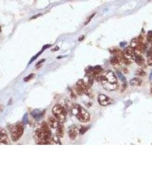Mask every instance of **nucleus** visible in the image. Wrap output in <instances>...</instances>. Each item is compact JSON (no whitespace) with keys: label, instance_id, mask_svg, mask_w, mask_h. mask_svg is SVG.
Listing matches in <instances>:
<instances>
[{"label":"nucleus","instance_id":"f704fd0d","mask_svg":"<svg viewBox=\"0 0 152 171\" xmlns=\"http://www.w3.org/2000/svg\"><path fill=\"white\" fill-rule=\"evenodd\" d=\"M0 31H1V28H0Z\"/></svg>","mask_w":152,"mask_h":171},{"label":"nucleus","instance_id":"f3484780","mask_svg":"<svg viewBox=\"0 0 152 171\" xmlns=\"http://www.w3.org/2000/svg\"><path fill=\"white\" fill-rule=\"evenodd\" d=\"M110 62L112 63V64L113 66H114L115 67H117L120 65V62L119 60V59L118 58V57L116 56L112 57L110 59Z\"/></svg>","mask_w":152,"mask_h":171},{"label":"nucleus","instance_id":"dca6fc26","mask_svg":"<svg viewBox=\"0 0 152 171\" xmlns=\"http://www.w3.org/2000/svg\"><path fill=\"white\" fill-rule=\"evenodd\" d=\"M141 84V81L137 78H135L132 79L130 81V85L132 86H140Z\"/></svg>","mask_w":152,"mask_h":171},{"label":"nucleus","instance_id":"0eeeda50","mask_svg":"<svg viewBox=\"0 0 152 171\" xmlns=\"http://www.w3.org/2000/svg\"><path fill=\"white\" fill-rule=\"evenodd\" d=\"M144 44L140 39L134 38L131 42V47L134 50L135 55H141L144 50Z\"/></svg>","mask_w":152,"mask_h":171},{"label":"nucleus","instance_id":"473e14b6","mask_svg":"<svg viewBox=\"0 0 152 171\" xmlns=\"http://www.w3.org/2000/svg\"><path fill=\"white\" fill-rule=\"evenodd\" d=\"M3 109V107L0 105V111H2Z\"/></svg>","mask_w":152,"mask_h":171},{"label":"nucleus","instance_id":"412c9836","mask_svg":"<svg viewBox=\"0 0 152 171\" xmlns=\"http://www.w3.org/2000/svg\"><path fill=\"white\" fill-rule=\"evenodd\" d=\"M22 121L23 123L25 124H27L28 123V114H25L24 116H23V119H22Z\"/></svg>","mask_w":152,"mask_h":171},{"label":"nucleus","instance_id":"b1692460","mask_svg":"<svg viewBox=\"0 0 152 171\" xmlns=\"http://www.w3.org/2000/svg\"><path fill=\"white\" fill-rule=\"evenodd\" d=\"M95 13H93V14H91V16L87 19V21L85 22V25H87L88 24H89V22H90V21H91V19L94 17V16H95Z\"/></svg>","mask_w":152,"mask_h":171},{"label":"nucleus","instance_id":"6ab92c4d","mask_svg":"<svg viewBox=\"0 0 152 171\" xmlns=\"http://www.w3.org/2000/svg\"><path fill=\"white\" fill-rule=\"evenodd\" d=\"M117 75H118V77H119L120 80L121 82H123V83H125V82H126V78H125V76L122 74V73H121L120 72V71H117Z\"/></svg>","mask_w":152,"mask_h":171},{"label":"nucleus","instance_id":"7c9ffc66","mask_svg":"<svg viewBox=\"0 0 152 171\" xmlns=\"http://www.w3.org/2000/svg\"><path fill=\"white\" fill-rule=\"evenodd\" d=\"M84 38V36H83V35H82V36H81V37L78 38V41H81Z\"/></svg>","mask_w":152,"mask_h":171},{"label":"nucleus","instance_id":"2f4dec72","mask_svg":"<svg viewBox=\"0 0 152 171\" xmlns=\"http://www.w3.org/2000/svg\"><path fill=\"white\" fill-rule=\"evenodd\" d=\"M149 79H150L151 81H152V71L151 74H150V76H149Z\"/></svg>","mask_w":152,"mask_h":171},{"label":"nucleus","instance_id":"423d86ee","mask_svg":"<svg viewBox=\"0 0 152 171\" xmlns=\"http://www.w3.org/2000/svg\"><path fill=\"white\" fill-rule=\"evenodd\" d=\"M122 54H123V60L125 63L129 64L134 61L135 54H134V50L131 46L126 48L124 50Z\"/></svg>","mask_w":152,"mask_h":171},{"label":"nucleus","instance_id":"393cba45","mask_svg":"<svg viewBox=\"0 0 152 171\" xmlns=\"http://www.w3.org/2000/svg\"><path fill=\"white\" fill-rule=\"evenodd\" d=\"M88 130V128H87V127H81V128L80 130V134H84L86 132V131Z\"/></svg>","mask_w":152,"mask_h":171},{"label":"nucleus","instance_id":"20e7f679","mask_svg":"<svg viewBox=\"0 0 152 171\" xmlns=\"http://www.w3.org/2000/svg\"><path fill=\"white\" fill-rule=\"evenodd\" d=\"M11 138L13 142L18 140L22 135L24 132V125L21 123H17L10 128Z\"/></svg>","mask_w":152,"mask_h":171},{"label":"nucleus","instance_id":"a878e982","mask_svg":"<svg viewBox=\"0 0 152 171\" xmlns=\"http://www.w3.org/2000/svg\"><path fill=\"white\" fill-rule=\"evenodd\" d=\"M42 52H43V50H42V51H41V52H39V53H38V54H37L36 56H35L34 57H33V58L31 59V61H30V62H29V63H31V62H32L33 61H34V60H35V59L37 58V57H38V56H40V54H41L42 53Z\"/></svg>","mask_w":152,"mask_h":171},{"label":"nucleus","instance_id":"c756f323","mask_svg":"<svg viewBox=\"0 0 152 171\" xmlns=\"http://www.w3.org/2000/svg\"><path fill=\"white\" fill-rule=\"evenodd\" d=\"M45 61V59H42V60H40V61H39L38 63H37V65H39V64H40L41 63H42L43 62H44Z\"/></svg>","mask_w":152,"mask_h":171},{"label":"nucleus","instance_id":"ddd939ff","mask_svg":"<svg viewBox=\"0 0 152 171\" xmlns=\"http://www.w3.org/2000/svg\"><path fill=\"white\" fill-rule=\"evenodd\" d=\"M44 112L41 111L40 110L38 109H35L34 110H33L31 113V115H32V116L35 119V120H40L41 119L42 116H44Z\"/></svg>","mask_w":152,"mask_h":171},{"label":"nucleus","instance_id":"2eb2a0df","mask_svg":"<svg viewBox=\"0 0 152 171\" xmlns=\"http://www.w3.org/2000/svg\"><path fill=\"white\" fill-rule=\"evenodd\" d=\"M134 61L138 64L142 65L144 64V59L141 56V55H135Z\"/></svg>","mask_w":152,"mask_h":171},{"label":"nucleus","instance_id":"6e6552de","mask_svg":"<svg viewBox=\"0 0 152 171\" xmlns=\"http://www.w3.org/2000/svg\"><path fill=\"white\" fill-rule=\"evenodd\" d=\"M77 90L78 94H85L87 95L91 94L89 87L82 79L79 80L77 83Z\"/></svg>","mask_w":152,"mask_h":171},{"label":"nucleus","instance_id":"1a4fd4ad","mask_svg":"<svg viewBox=\"0 0 152 171\" xmlns=\"http://www.w3.org/2000/svg\"><path fill=\"white\" fill-rule=\"evenodd\" d=\"M113 100L104 94H100L98 97V102L102 106H106L113 103Z\"/></svg>","mask_w":152,"mask_h":171},{"label":"nucleus","instance_id":"9b49d317","mask_svg":"<svg viewBox=\"0 0 152 171\" xmlns=\"http://www.w3.org/2000/svg\"><path fill=\"white\" fill-rule=\"evenodd\" d=\"M77 134H78V130L75 126L73 125L70 127L69 130L68 132V135H69V138L71 140H74L76 138Z\"/></svg>","mask_w":152,"mask_h":171},{"label":"nucleus","instance_id":"4468645a","mask_svg":"<svg viewBox=\"0 0 152 171\" xmlns=\"http://www.w3.org/2000/svg\"><path fill=\"white\" fill-rule=\"evenodd\" d=\"M49 123L50 126L53 128H57L59 126V121L55 117H53V116L49 117Z\"/></svg>","mask_w":152,"mask_h":171},{"label":"nucleus","instance_id":"7ed1b4c3","mask_svg":"<svg viewBox=\"0 0 152 171\" xmlns=\"http://www.w3.org/2000/svg\"><path fill=\"white\" fill-rule=\"evenodd\" d=\"M72 113L77 119L83 123L88 122L91 119V116L83 107L80 105H76L72 110Z\"/></svg>","mask_w":152,"mask_h":171},{"label":"nucleus","instance_id":"c9c22d12","mask_svg":"<svg viewBox=\"0 0 152 171\" xmlns=\"http://www.w3.org/2000/svg\"><path fill=\"white\" fill-rule=\"evenodd\" d=\"M0 143H1V142H0Z\"/></svg>","mask_w":152,"mask_h":171},{"label":"nucleus","instance_id":"f257e3e1","mask_svg":"<svg viewBox=\"0 0 152 171\" xmlns=\"http://www.w3.org/2000/svg\"><path fill=\"white\" fill-rule=\"evenodd\" d=\"M101 83L103 88L108 91H114L118 87L117 79L113 72L110 70H108L102 74Z\"/></svg>","mask_w":152,"mask_h":171},{"label":"nucleus","instance_id":"39448f33","mask_svg":"<svg viewBox=\"0 0 152 171\" xmlns=\"http://www.w3.org/2000/svg\"><path fill=\"white\" fill-rule=\"evenodd\" d=\"M53 114L55 117L60 121H63L66 116V112L65 109L61 105H56L53 108Z\"/></svg>","mask_w":152,"mask_h":171},{"label":"nucleus","instance_id":"72a5a7b5","mask_svg":"<svg viewBox=\"0 0 152 171\" xmlns=\"http://www.w3.org/2000/svg\"><path fill=\"white\" fill-rule=\"evenodd\" d=\"M151 93H152V85H151Z\"/></svg>","mask_w":152,"mask_h":171},{"label":"nucleus","instance_id":"9d476101","mask_svg":"<svg viewBox=\"0 0 152 171\" xmlns=\"http://www.w3.org/2000/svg\"><path fill=\"white\" fill-rule=\"evenodd\" d=\"M0 142L5 144H9V140L7 135L6 130L3 128H0Z\"/></svg>","mask_w":152,"mask_h":171},{"label":"nucleus","instance_id":"f03ea898","mask_svg":"<svg viewBox=\"0 0 152 171\" xmlns=\"http://www.w3.org/2000/svg\"><path fill=\"white\" fill-rule=\"evenodd\" d=\"M37 137L41 139V142L39 144H50L51 133L49 126L48 124L44 121L41 124V128H38L35 131Z\"/></svg>","mask_w":152,"mask_h":171},{"label":"nucleus","instance_id":"c85d7f7f","mask_svg":"<svg viewBox=\"0 0 152 171\" xmlns=\"http://www.w3.org/2000/svg\"><path fill=\"white\" fill-rule=\"evenodd\" d=\"M41 15V14H38V15H37V16H33L32 18H31V19H35V18H37V17H38L39 16H40Z\"/></svg>","mask_w":152,"mask_h":171},{"label":"nucleus","instance_id":"5701e85b","mask_svg":"<svg viewBox=\"0 0 152 171\" xmlns=\"http://www.w3.org/2000/svg\"><path fill=\"white\" fill-rule=\"evenodd\" d=\"M34 76V74H31L29 76H28V77H25L24 78V81H25V82L29 81L31 79L33 78Z\"/></svg>","mask_w":152,"mask_h":171},{"label":"nucleus","instance_id":"4be33fe9","mask_svg":"<svg viewBox=\"0 0 152 171\" xmlns=\"http://www.w3.org/2000/svg\"><path fill=\"white\" fill-rule=\"evenodd\" d=\"M147 39L149 42H152V31H149L148 33V35H147Z\"/></svg>","mask_w":152,"mask_h":171},{"label":"nucleus","instance_id":"bb28decb","mask_svg":"<svg viewBox=\"0 0 152 171\" xmlns=\"http://www.w3.org/2000/svg\"><path fill=\"white\" fill-rule=\"evenodd\" d=\"M149 57V59H148V64L149 66H152V54Z\"/></svg>","mask_w":152,"mask_h":171},{"label":"nucleus","instance_id":"f8f14e48","mask_svg":"<svg viewBox=\"0 0 152 171\" xmlns=\"http://www.w3.org/2000/svg\"><path fill=\"white\" fill-rule=\"evenodd\" d=\"M102 71V68L100 66H96L89 69V73H91L93 77H95L100 74Z\"/></svg>","mask_w":152,"mask_h":171},{"label":"nucleus","instance_id":"cd10ccee","mask_svg":"<svg viewBox=\"0 0 152 171\" xmlns=\"http://www.w3.org/2000/svg\"><path fill=\"white\" fill-rule=\"evenodd\" d=\"M50 46H51L50 45H45V46H44V47H43V48H42V50L44 51V50L48 49V48H49Z\"/></svg>","mask_w":152,"mask_h":171},{"label":"nucleus","instance_id":"aec40b11","mask_svg":"<svg viewBox=\"0 0 152 171\" xmlns=\"http://www.w3.org/2000/svg\"><path fill=\"white\" fill-rule=\"evenodd\" d=\"M136 75L140 76V77H144L146 75V73L141 69H138L137 70V71L136 73Z\"/></svg>","mask_w":152,"mask_h":171},{"label":"nucleus","instance_id":"a211bd4d","mask_svg":"<svg viewBox=\"0 0 152 171\" xmlns=\"http://www.w3.org/2000/svg\"><path fill=\"white\" fill-rule=\"evenodd\" d=\"M58 128V130H57V134H58V136L60 138H62L63 135H64V128H63V127L62 125L61 124H59V127H57Z\"/></svg>","mask_w":152,"mask_h":171}]
</instances>
